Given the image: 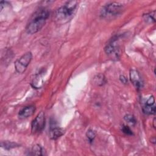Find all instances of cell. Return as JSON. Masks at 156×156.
Masks as SVG:
<instances>
[{"mask_svg":"<svg viewBox=\"0 0 156 156\" xmlns=\"http://www.w3.org/2000/svg\"><path fill=\"white\" fill-rule=\"evenodd\" d=\"M49 16V12L45 8L37 10L29 20L26 27V31L29 34L38 32L44 26L47 19Z\"/></svg>","mask_w":156,"mask_h":156,"instance_id":"obj_1","label":"cell"},{"mask_svg":"<svg viewBox=\"0 0 156 156\" xmlns=\"http://www.w3.org/2000/svg\"><path fill=\"white\" fill-rule=\"evenodd\" d=\"M78 2L69 1L60 7L55 13V18L60 23H65L69 21L76 12Z\"/></svg>","mask_w":156,"mask_h":156,"instance_id":"obj_2","label":"cell"},{"mask_svg":"<svg viewBox=\"0 0 156 156\" xmlns=\"http://www.w3.org/2000/svg\"><path fill=\"white\" fill-rule=\"evenodd\" d=\"M122 4L118 2H112L103 7L101 10L100 16L105 19H113L119 15L123 11Z\"/></svg>","mask_w":156,"mask_h":156,"instance_id":"obj_3","label":"cell"},{"mask_svg":"<svg viewBox=\"0 0 156 156\" xmlns=\"http://www.w3.org/2000/svg\"><path fill=\"white\" fill-rule=\"evenodd\" d=\"M32 58V54L31 52H27L24 54L15 62V68L16 71L19 74L23 73L30 63Z\"/></svg>","mask_w":156,"mask_h":156,"instance_id":"obj_4","label":"cell"},{"mask_svg":"<svg viewBox=\"0 0 156 156\" xmlns=\"http://www.w3.org/2000/svg\"><path fill=\"white\" fill-rule=\"evenodd\" d=\"M117 39L118 38L112 39L104 48L105 53L113 60H118L119 58V46Z\"/></svg>","mask_w":156,"mask_h":156,"instance_id":"obj_5","label":"cell"},{"mask_svg":"<svg viewBox=\"0 0 156 156\" xmlns=\"http://www.w3.org/2000/svg\"><path fill=\"white\" fill-rule=\"evenodd\" d=\"M45 126V117L43 112H41L32 121L31 130L33 133L41 132Z\"/></svg>","mask_w":156,"mask_h":156,"instance_id":"obj_6","label":"cell"},{"mask_svg":"<svg viewBox=\"0 0 156 156\" xmlns=\"http://www.w3.org/2000/svg\"><path fill=\"white\" fill-rule=\"evenodd\" d=\"M130 79L132 84L137 90H141L144 85L143 79L140 73L135 69H131L130 71Z\"/></svg>","mask_w":156,"mask_h":156,"instance_id":"obj_7","label":"cell"},{"mask_svg":"<svg viewBox=\"0 0 156 156\" xmlns=\"http://www.w3.org/2000/svg\"><path fill=\"white\" fill-rule=\"evenodd\" d=\"M64 133V130L56 126L54 122L51 124L50 128H49V137L52 140H57L59 137H60L62 135H63Z\"/></svg>","mask_w":156,"mask_h":156,"instance_id":"obj_8","label":"cell"},{"mask_svg":"<svg viewBox=\"0 0 156 156\" xmlns=\"http://www.w3.org/2000/svg\"><path fill=\"white\" fill-rule=\"evenodd\" d=\"M35 111V107L33 105H28L22 108L18 113L19 118L21 119L27 118L32 116Z\"/></svg>","mask_w":156,"mask_h":156,"instance_id":"obj_9","label":"cell"},{"mask_svg":"<svg viewBox=\"0 0 156 156\" xmlns=\"http://www.w3.org/2000/svg\"><path fill=\"white\" fill-rule=\"evenodd\" d=\"M43 84V78L39 74H37L34 78L32 79V82H31V85L32 87L35 88V89H39L41 88Z\"/></svg>","mask_w":156,"mask_h":156,"instance_id":"obj_10","label":"cell"},{"mask_svg":"<svg viewBox=\"0 0 156 156\" xmlns=\"http://www.w3.org/2000/svg\"><path fill=\"white\" fill-rule=\"evenodd\" d=\"M29 155H44V153L43 148L39 144H35L32 147L30 152L29 153Z\"/></svg>","mask_w":156,"mask_h":156,"instance_id":"obj_11","label":"cell"},{"mask_svg":"<svg viewBox=\"0 0 156 156\" xmlns=\"http://www.w3.org/2000/svg\"><path fill=\"white\" fill-rule=\"evenodd\" d=\"M1 146L2 148L6 149V150H10L13 148H15L17 147H19L20 145L15 142H12L9 141H4L1 142Z\"/></svg>","mask_w":156,"mask_h":156,"instance_id":"obj_12","label":"cell"},{"mask_svg":"<svg viewBox=\"0 0 156 156\" xmlns=\"http://www.w3.org/2000/svg\"><path fill=\"white\" fill-rule=\"evenodd\" d=\"M142 110L143 113L146 115H154L155 113V105H146L144 104L142 108Z\"/></svg>","mask_w":156,"mask_h":156,"instance_id":"obj_13","label":"cell"},{"mask_svg":"<svg viewBox=\"0 0 156 156\" xmlns=\"http://www.w3.org/2000/svg\"><path fill=\"white\" fill-rule=\"evenodd\" d=\"M155 11L154 10L151 12H149L148 13L144 14L143 15V18L144 20L146 21V22H149V23H152V22H155Z\"/></svg>","mask_w":156,"mask_h":156,"instance_id":"obj_14","label":"cell"},{"mask_svg":"<svg viewBox=\"0 0 156 156\" xmlns=\"http://www.w3.org/2000/svg\"><path fill=\"white\" fill-rule=\"evenodd\" d=\"M95 83L99 86H102L106 83V80L103 74H98L94 78Z\"/></svg>","mask_w":156,"mask_h":156,"instance_id":"obj_15","label":"cell"},{"mask_svg":"<svg viewBox=\"0 0 156 156\" xmlns=\"http://www.w3.org/2000/svg\"><path fill=\"white\" fill-rule=\"evenodd\" d=\"M86 136H87V138L89 143H92L93 142L94 138H95L96 133H95L94 131L92 129H88L87 131Z\"/></svg>","mask_w":156,"mask_h":156,"instance_id":"obj_16","label":"cell"},{"mask_svg":"<svg viewBox=\"0 0 156 156\" xmlns=\"http://www.w3.org/2000/svg\"><path fill=\"white\" fill-rule=\"evenodd\" d=\"M124 119L126 122H127L128 123H129L132 125H135L136 123L135 118L134 117L133 115H132L131 114H126L124 116Z\"/></svg>","mask_w":156,"mask_h":156,"instance_id":"obj_17","label":"cell"},{"mask_svg":"<svg viewBox=\"0 0 156 156\" xmlns=\"http://www.w3.org/2000/svg\"><path fill=\"white\" fill-rule=\"evenodd\" d=\"M121 130L126 135H133V132L131 130V129L126 125H123L122 126V127L121 128Z\"/></svg>","mask_w":156,"mask_h":156,"instance_id":"obj_18","label":"cell"},{"mask_svg":"<svg viewBox=\"0 0 156 156\" xmlns=\"http://www.w3.org/2000/svg\"><path fill=\"white\" fill-rule=\"evenodd\" d=\"M154 104H155V99H154V96H152L149 97V98L146 101V102H145L144 104L152 105H154Z\"/></svg>","mask_w":156,"mask_h":156,"instance_id":"obj_19","label":"cell"},{"mask_svg":"<svg viewBox=\"0 0 156 156\" xmlns=\"http://www.w3.org/2000/svg\"><path fill=\"white\" fill-rule=\"evenodd\" d=\"M119 80H121V82L122 83H124V84H126L127 83V78L123 76V75H121L119 76Z\"/></svg>","mask_w":156,"mask_h":156,"instance_id":"obj_20","label":"cell"}]
</instances>
